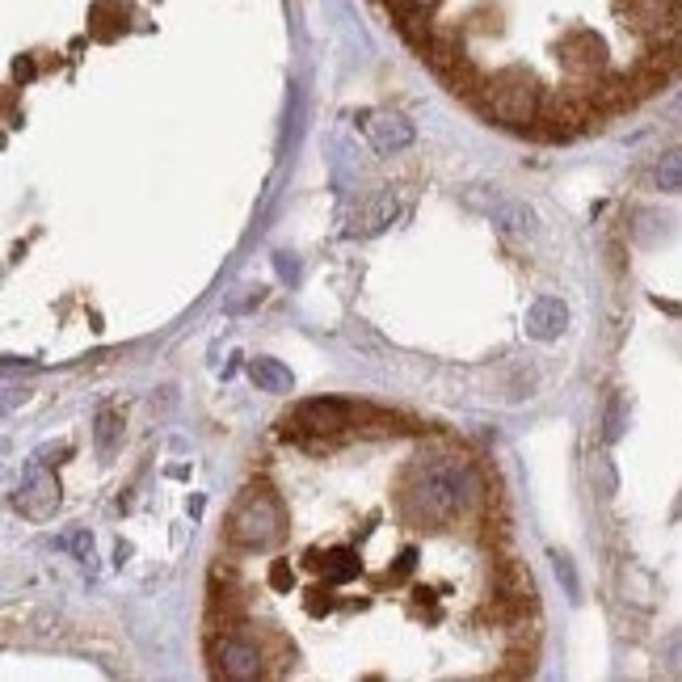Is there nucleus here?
I'll use <instances>...</instances> for the list:
<instances>
[{
	"label": "nucleus",
	"mask_w": 682,
	"mask_h": 682,
	"mask_svg": "<svg viewBox=\"0 0 682 682\" xmlns=\"http://www.w3.org/2000/svg\"><path fill=\"white\" fill-rule=\"evenodd\" d=\"M409 497L425 519H463L476 501H485V481L468 459L443 455V459H430L413 472V493Z\"/></svg>",
	"instance_id": "1"
},
{
	"label": "nucleus",
	"mask_w": 682,
	"mask_h": 682,
	"mask_svg": "<svg viewBox=\"0 0 682 682\" xmlns=\"http://www.w3.org/2000/svg\"><path fill=\"white\" fill-rule=\"evenodd\" d=\"M227 540L245 553H261V548H274L283 540V506L270 488H249L240 497V506L232 510L227 519Z\"/></svg>",
	"instance_id": "2"
},
{
	"label": "nucleus",
	"mask_w": 682,
	"mask_h": 682,
	"mask_svg": "<svg viewBox=\"0 0 682 682\" xmlns=\"http://www.w3.org/2000/svg\"><path fill=\"white\" fill-rule=\"evenodd\" d=\"M463 202H468L472 211L488 215L493 224L501 227L506 236H514V240H531V236L540 232L535 211H531L526 202H519V198H510L501 186H468V190H463Z\"/></svg>",
	"instance_id": "3"
},
{
	"label": "nucleus",
	"mask_w": 682,
	"mask_h": 682,
	"mask_svg": "<svg viewBox=\"0 0 682 682\" xmlns=\"http://www.w3.org/2000/svg\"><path fill=\"white\" fill-rule=\"evenodd\" d=\"M485 110L493 119L510 123V127H526V123H540V110H544V94L522 80V76H501L488 85Z\"/></svg>",
	"instance_id": "4"
},
{
	"label": "nucleus",
	"mask_w": 682,
	"mask_h": 682,
	"mask_svg": "<svg viewBox=\"0 0 682 682\" xmlns=\"http://www.w3.org/2000/svg\"><path fill=\"white\" fill-rule=\"evenodd\" d=\"M211 661H215V674H224V679H232V682H253L265 674L261 649L249 636H236V632L211 641Z\"/></svg>",
	"instance_id": "5"
},
{
	"label": "nucleus",
	"mask_w": 682,
	"mask_h": 682,
	"mask_svg": "<svg viewBox=\"0 0 682 682\" xmlns=\"http://www.w3.org/2000/svg\"><path fill=\"white\" fill-rule=\"evenodd\" d=\"M13 506L22 510V519L30 522H47L55 519V510H60V485H55V476L47 472V468H26V476H22V485L13 493Z\"/></svg>",
	"instance_id": "6"
},
{
	"label": "nucleus",
	"mask_w": 682,
	"mask_h": 682,
	"mask_svg": "<svg viewBox=\"0 0 682 682\" xmlns=\"http://www.w3.org/2000/svg\"><path fill=\"white\" fill-rule=\"evenodd\" d=\"M358 418L355 405H346V400H303L299 409H295V425L299 430H312V434H337V430H346V425Z\"/></svg>",
	"instance_id": "7"
},
{
	"label": "nucleus",
	"mask_w": 682,
	"mask_h": 682,
	"mask_svg": "<svg viewBox=\"0 0 682 682\" xmlns=\"http://www.w3.org/2000/svg\"><path fill=\"white\" fill-rule=\"evenodd\" d=\"M522 325H526V337H531V342H556V337L569 328V303L556 299V295H540V299H531Z\"/></svg>",
	"instance_id": "8"
},
{
	"label": "nucleus",
	"mask_w": 682,
	"mask_h": 682,
	"mask_svg": "<svg viewBox=\"0 0 682 682\" xmlns=\"http://www.w3.org/2000/svg\"><path fill=\"white\" fill-rule=\"evenodd\" d=\"M367 135H371V144H375V152H405L409 144H413V123L405 119V114H392V110H380V114H371L367 119Z\"/></svg>",
	"instance_id": "9"
},
{
	"label": "nucleus",
	"mask_w": 682,
	"mask_h": 682,
	"mask_svg": "<svg viewBox=\"0 0 682 682\" xmlns=\"http://www.w3.org/2000/svg\"><path fill=\"white\" fill-rule=\"evenodd\" d=\"M249 380H253L261 392H292L295 388V375L278 362V358H253V362H249Z\"/></svg>",
	"instance_id": "10"
},
{
	"label": "nucleus",
	"mask_w": 682,
	"mask_h": 682,
	"mask_svg": "<svg viewBox=\"0 0 682 682\" xmlns=\"http://www.w3.org/2000/svg\"><path fill=\"white\" fill-rule=\"evenodd\" d=\"M392 215H396V198L392 195H375L371 207H362V215L355 220V236H371V232H380L384 224H392Z\"/></svg>",
	"instance_id": "11"
},
{
	"label": "nucleus",
	"mask_w": 682,
	"mask_h": 682,
	"mask_svg": "<svg viewBox=\"0 0 682 682\" xmlns=\"http://www.w3.org/2000/svg\"><path fill=\"white\" fill-rule=\"evenodd\" d=\"M321 573H325L328 585H346L358 578V556L350 548H333V553L321 560Z\"/></svg>",
	"instance_id": "12"
},
{
	"label": "nucleus",
	"mask_w": 682,
	"mask_h": 682,
	"mask_svg": "<svg viewBox=\"0 0 682 682\" xmlns=\"http://www.w3.org/2000/svg\"><path fill=\"white\" fill-rule=\"evenodd\" d=\"M653 182H657V190H666V195H682V148H670V152L657 161Z\"/></svg>",
	"instance_id": "13"
},
{
	"label": "nucleus",
	"mask_w": 682,
	"mask_h": 682,
	"mask_svg": "<svg viewBox=\"0 0 682 682\" xmlns=\"http://www.w3.org/2000/svg\"><path fill=\"white\" fill-rule=\"evenodd\" d=\"M94 434H98V451L110 455V451H114V443H119V434H123V418H119L114 409H101V413H98V430H94Z\"/></svg>",
	"instance_id": "14"
},
{
	"label": "nucleus",
	"mask_w": 682,
	"mask_h": 682,
	"mask_svg": "<svg viewBox=\"0 0 682 682\" xmlns=\"http://www.w3.org/2000/svg\"><path fill=\"white\" fill-rule=\"evenodd\" d=\"M553 569H556V582L565 585V594H569V598L578 603V598H582V582H578V569H573V560L556 553L553 556Z\"/></svg>",
	"instance_id": "15"
},
{
	"label": "nucleus",
	"mask_w": 682,
	"mask_h": 682,
	"mask_svg": "<svg viewBox=\"0 0 682 682\" xmlns=\"http://www.w3.org/2000/svg\"><path fill=\"white\" fill-rule=\"evenodd\" d=\"M590 476H594V481H598V488H603V493H607V497H611V493H616V488H619L616 463H611V459H607V455H594V459H590Z\"/></svg>",
	"instance_id": "16"
},
{
	"label": "nucleus",
	"mask_w": 682,
	"mask_h": 682,
	"mask_svg": "<svg viewBox=\"0 0 682 682\" xmlns=\"http://www.w3.org/2000/svg\"><path fill=\"white\" fill-rule=\"evenodd\" d=\"M623 425H628L623 396H611V400H607V430H603V438H607V443H619V438H623Z\"/></svg>",
	"instance_id": "17"
},
{
	"label": "nucleus",
	"mask_w": 682,
	"mask_h": 682,
	"mask_svg": "<svg viewBox=\"0 0 682 682\" xmlns=\"http://www.w3.org/2000/svg\"><path fill=\"white\" fill-rule=\"evenodd\" d=\"M661 666H666L670 674H682V628L661 645Z\"/></svg>",
	"instance_id": "18"
},
{
	"label": "nucleus",
	"mask_w": 682,
	"mask_h": 682,
	"mask_svg": "<svg viewBox=\"0 0 682 682\" xmlns=\"http://www.w3.org/2000/svg\"><path fill=\"white\" fill-rule=\"evenodd\" d=\"M274 265H278V278L283 283H299V261L292 253H274Z\"/></svg>",
	"instance_id": "19"
},
{
	"label": "nucleus",
	"mask_w": 682,
	"mask_h": 682,
	"mask_svg": "<svg viewBox=\"0 0 682 682\" xmlns=\"http://www.w3.org/2000/svg\"><path fill=\"white\" fill-rule=\"evenodd\" d=\"M64 544H67V548H76V553L85 556V560L94 556V540H89V535H80V531H76V535H67Z\"/></svg>",
	"instance_id": "20"
},
{
	"label": "nucleus",
	"mask_w": 682,
	"mask_h": 682,
	"mask_svg": "<svg viewBox=\"0 0 682 682\" xmlns=\"http://www.w3.org/2000/svg\"><path fill=\"white\" fill-rule=\"evenodd\" d=\"M270 582L278 585V590H287V585H292V569H287V560H274V569H270Z\"/></svg>",
	"instance_id": "21"
},
{
	"label": "nucleus",
	"mask_w": 682,
	"mask_h": 682,
	"mask_svg": "<svg viewBox=\"0 0 682 682\" xmlns=\"http://www.w3.org/2000/svg\"><path fill=\"white\" fill-rule=\"evenodd\" d=\"M670 119H682V94L674 101H670Z\"/></svg>",
	"instance_id": "22"
}]
</instances>
